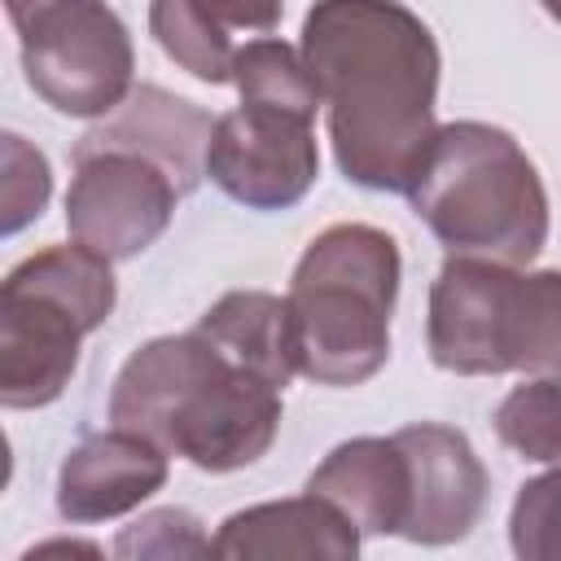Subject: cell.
Here are the masks:
<instances>
[{"mask_svg":"<svg viewBox=\"0 0 561 561\" xmlns=\"http://www.w3.org/2000/svg\"><path fill=\"white\" fill-rule=\"evenodd\" d=\"M302 57L320 83L342 175L373 193H408L438 123V39L403 0H316Z\"/></svg>","mask_w":561,"mask_h":561,"instance_id":"cell-1","label":"cell"},{"mask_svg":"<svg viewBox=\"0 0 561 561\" xmlns=\"http://www.w3.org/2000/svg\"><path fill=\"white\" fill-rule=\"evenodd\" d=\"M280 386L228 359L197 329L136 346L110 390L114 425L153 438L202 473L263 460L280 434Z\"/></svg>","mask_w":561,"mask_h":561,"instance_id":"cell-2","label":"cell"},{"mask_svg":"<svg viewBox=\"0 0 561 561\" xmlns=\"http://www.w3.org/2000/svg\"><path fill=\"white\" fill-rule=\"evenodd\" d=\"M447 254L526 267L548 245V188L526 149L491 123H443L408 184Z\"/></svg>","mask_w":561,"mask_h":561,"instance_id":"cell-3","label":"cell"},{"mask_svg":"<svg viewBox=\"0 0 561 561\" xmlns=\"http://www.w3.org/2000/svg\"><path fill=\"white\" fill-rule=\"evenodd\" d=\"M403 254L386 228L329 224L316 232L289 280L298 373L316 386H364L390 359V316Z\"/></svg>","mask_w":561,"mask_h":561,"instance_id":"cell-4","label":"cell"},{"mask_svg":"<svg viewBox=\"0 0 561 561\" xmlns=\"http://www.w3.org/2000/svg\"><path fill=\"white\" fill-rule=\"evenodd\" d=\"M430 359L460 377H557L561 381V267L447 254L430 285Z\"/></svg>","mask_w":561,"mask_h":561,"instance_id":"cell-5","label":"cell"},{"mask_svg":"<svg viewBox=\"0 0 561 561\" xmlns=\"http://www.w3.org/2000/svg\"><path fill=\"white\" fill-rule=\"evenodd\" d=\"M118 302L105 254L66 241L44 245L0 280V403L44 408L79 368V346Z\"/></svg>","mask_w":561,"mask_h":561,"instance_id":"cell-6","label":"cell"},{"mask_svg":"<svg viewBox=\"0 0 561 561\" xmlns=\"http://www.w3.org/2000/svg\"><path fill=\"white\" fill-rule=\"evenodd\" d=\"M31 92L66 118H105L131 96L136 48L105 0H57L18 26Z\"/></svg>","mask_w":561,"mask_h":561,"instance_id":"cell-7","label":"cell"},{"mask_svg":"<svg viewBox=\"0 0 561 561\" xmlns=\"http://www.w3.org/2000/svg\"><path fill=\"white\" fill-rule=\"evenodd\" d=\"M184 193L175 180L127 149L75 153V175L66 193V228L70 241L105 254L110 263L145 254L175 215Z\"/></svg>","mask_w":561,"mask_h":561,"instance_id":"cell-8","label":"cell"},{"mask_svg":"<svg viewBox=\"0 0 561 561\" xmlns=\"http://www.w3.org/2000/svg\"><path fill=\"white\" fill-rule=\"evenodd\" d=\"M206 175L250 210L298 206L320 175L311 118L263 105H237L219 114L206 145Z\"/></svg>","mask_w":561,"mask_h":561,"instance_id":"cell-9","label":"cell"},{"mask_svg":"<svg viewBox=\"0 0 561 561\" xmlns=\"http://www.w3.org/2000/svg\"><path fill=\"white\" fill-rule=\"evenodd\" d=\"M394 438L408 451V469H412V504L399 535L425 548L465 539L482 522L491 495V478L473 443L438 421L403 425Z\"/></svg>","mask_w":561,"mask_h":561,"instance_id":"cell-10","label":"cell"},{"mask_svg":"<svg viewBox=\"0 0 561 561\" xmlns=\"http://www.w3.org/2000/svg\"><path fill=\"white\" fill-rule=\"evenodd\" d=\"M167 473L171 451H162L153 438L136 430L110 425L66 451L57 469V513L75 526L114 522L140 508L153 491H162Z\"/></svg>","mask_w":561,"mask_h":561,"instance_id":"cell-11","label":"cell"},{"mask_svg":"<svg viewBox=\"0 0 561 561\" xmlns=\"http://www.w3.org/2000/svg\"><path fill=\"white\" fill-rule=\"evenodd\" d=\"M210 131H215V118L202 105H193L158 83H140L114 114L96 118V127H88L79 136L75 153L127 149V153L158 162L175 180L180 193H193L197 180L206 175Z\"/></svg>","mask_w":561,"mask_h":561,"instance_id":"cell-12","label":"cell"},{"mask_svg":"<svg viewBox=\"0 0 561 561\" xmlns=\"http://www.w3.org/2000/svg\"><path fill=\"white\" fill-rule=\"evenodd\" d=\"M215 557H324V561H355L359 557V526L329 504L324 495L307 491L294 500L250 504L219 522Z\"/></svg>","mask_w":561,"mask_h":561,"instance_id":"cell-13","label":"cell"},{"mask_svg":"<svg viewBox=\"0 0 561 561\" xmlns=\"http://www.w3.org/2000/svg\"><path fill=\"white\" fill-rule=\"evenodd\" d=\"M307 491L337 504L359 535H399L412 504V469L399 438H351L337 443L316 473L307 478Z\"/></svg>","mask_w":561,"mask_h":561,"instance_id":"cell-14","label":"cell"},{"mask_svg":"<svg viewBox=\"0 0 561 561\" xmlns=\"http://www.w3.org/2000/svg\"><path fill=\"white\" fill-rule=\"evenodd\" d=\"M197 333L210 337L228 359L241 368L267 377L272 386H289L298 377V351H294V320H289V298L267 294V289H228L215 298Z\"/></svg>","mask_w":561,"mask_h":561,"instance_id":"cell-15","label":"cell"},{"mask_svg":"<svg viewBox=\"0 0 561 561\" xmlns=\"http://www.w3.org/2000/svg\"><path fill=\"white\" fill-rule=\"evenodd\" d=\"M232 83L241 92V105H263V110H285L298 118L316 123L320 101V83L302 57V48L276 39V35H259L250 44L237 48L232 61Z\"/></svg>","mask_w":561,"mask_h":561,"instance_id":"cell-16","label":"cell"},{"mask_svg":"<svg viewBox=\"0 0 561 561\" xmlns=\"http://www.w3.org/2000/svg\"><path fill=\"white\" fill-rule=\"evenodd\" d=\"M149 35L193 79H202L210 88L232 83L237 44H232L228 31L206 22L193 0H149Z\"/></svg>","mask_w":561,"mask_h":561,"instance_id":"cell-17","label":"cell"},{"mask_svg":"<svg viewBox=\"0 0 561 561\" xmlns=\"http://www.w3.org/2000/svg\"><path fill=\"white\" fill-rule=\"evenodd\" d=\"M491 421L500 443L522 460H539V465L561 460V381L557 377H526L500 399Z\"/></svg>","mask_w":561,"mask_h":561,"instance_id":"cell-18","label":"cell"},{"mask_svg":"<svg viewBox=\"0 0 561 561\" xmlns=\"http://www.w3.org/2000/svg\"><path fill=\"white\" fill-rule=\"evenodd\" d=\"M48 197H53V171L44 149H35L18 131H4L0 136V232L18 237L26 224L44 215Z\"/></svg>","mask_w":561,"mask_h":561,"instance_id":"cell-19","label":"cell"},{"mask_svg":"<svg viewBox=\"0 0 561 561\" xmlns=\"http://www.w3.org/2000/svg\"><path fill=\"white\" fill-rule=\"evenodd\" d=\"M508 543L522 561H561V460L517 486Z\"/></svg>","mask_w":561,"mask_h":561,"instance_id":"cell-20","label":"cell"},{"mask_svg":"<svg viewBox=\"0 0 561 561\" xmlns=\"http://www.w3.org/2000/svg\"><path fill=\"white\" fill-rule=\"evenodd\" d=\"M114 557L127 561H171V557H215V543L206 539L202 522L188 508H153L118 530Z\"/></svg>","mask_w":561,"mask_h":561,"instance_id":"cell-21","label":"cell"},{"mask_svg":"<svg viewBox=\"0 0 561 561\" xmlns=\"http://www.w3.org/2000/svg\"><path fill=\"white\" fill-rule=\"evenodd\" d=\"M202 9L206 22H215L219 31H259V35H272L280 26V13H285V0H193Z\"/></svg>","mask_w":561,"mask_h":561,"instance_id":"cell-22","label":"cell"},{"mask_svg":"<svg viewBox=\"0 0 561 561\" xmlns=\"http://www.w3.org/2000/svg\"><path fill=\"white\" fill-rule=\"evenodd\" d=\"M48 4H57V0H4V13H9V22H13V31L22 26V22H31L39 9H48Z\"/></svg>","mask_w":561,"mask_h":561,"instance_id":"cell-23","label":"cell"},{"mask_svg":"<svg viewBox=\"0 0 561 561\" xmlns=\"http://www.w3.org/2000/svg\"><path fill=\"white\" fill-rule=\"evenodd\" d=\"M539 4L548 9V18H557V22H561V0H539Z\"/></svg>","mask_w":561,"mask_h":561,"instance_id":"cell-24","label":"cell"}]
</instances>
